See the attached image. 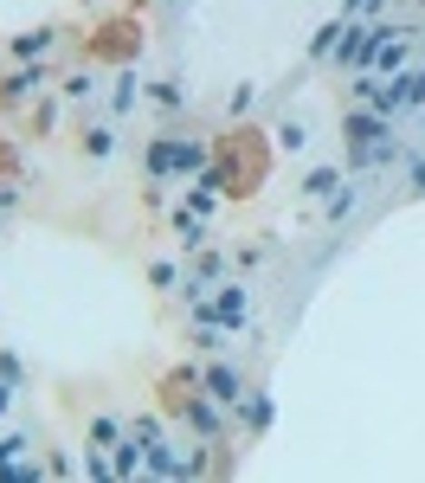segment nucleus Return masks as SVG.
Returning <instances> with one entry per match:
<instances>
[{"label": "nucleus", "mask_w": 425, "mask_h": 483, "mask_svg": "<svg viewBox=\"0 0 425 483\" xmlns=\"http://www.w3.org/2000/svg\"><path fill=\"white\" fill-rule=\"evenodd\" d=\"M45 45H52V33H33V39H20V58H39Z\"/></svg>", "instance_id": "423d86ee"}, {"label": "nucleus", "mask_w": 425, "mask_h": 483, "mask_svg": "<svg viewBox=\"0 0 425 483\" xmlns=\"http://www.w3.org/2000/svg\"><path fill=\"white\" fill-rule=\"evenodd\" d=\"M277 143H283V149H291V155H303V149H310V129H303V123H291V116H283V123H277Z\"/></svg>", "instance_id": "7ed1b4c3"}, {"label": "nucleus", "mask_w": 425, "mask_h": 483, "mask_svg": "<svg viewBox=\"0 0 425 483\" xmlns=\"http://www.w3.org/2000/svg\"><path fill=\"white\" fill-rule=\"evenodd\" d=\"M412 187H425V155H419V162H412Z\"/></svg>", "instance_id": "6e6552de"}, {"label": "nucleus", "mask_w": 425, "mask_h": 483, "mask_svg": "<svg viewBox=\"0 0 425 483\" xmlns=\"http://www.w3.org/2000/svg\"><path fill=\"white\" fill-rule=\"evenodd\" d=\"M206 387H212V399H239V393H245L232 368H206Z\"/></svg>", "instance_id": "f03ea898"}, {"label": "nucleus", "mask_w": 425, "mask_h": 483, "mask_svg": "<svg viewBox=\"0 0 425 483\" xmlns=\"http://www.w3.org/2000/svg\"><path fill=\"white\" fill-rule=\"evenodd\" d=\"M149 162H155V174H168V168H181V174H187V168H200V162H206V149H200V143H155V155H149Z\"/></svg>", "instance_id": "f257e3e1"}, {"label": "nucleus", "mask_w": 425, "mask_h": 483, "mask_svg": "<svg viewBox=\"0 0 425 483\" xmlns=\"http://www.w3.org/2000/svg\"><path fill=\"white\" fill-rule=\"evenodd\" d=\"M245 310H252V303H245V291H226V297H220V322H232V329H239V322H245Z\"/></svg>", "instance_id": "20e7f679"}, {"label": "nucleus", "mask_w": 425, "mask_h": 483, "mask_svg": "<svg viewBox=\"0 0 425 483\" xmlns=\"http://www.w3.org/2000/svg\"><path fill=\"white\" fill-rule=\"evenodd\" d=\"M7 406H14V387H7V380H0V412H7Z\"/></svg>", "instance_id": "1a4fd4ad"}, {"label": "nucleus", "mask_w": 425, "mask_h": 483, "mask_svg": "<svg viewBox=\"0 0 425 483\" xmlns=\"http://www.w3.org/2000/svg\"><path fill=\"white\" fill-rule=\"evenodd\" d=\"M91 439H97V451H104V445H116V419H97V426H91Z\"/></svg>", "instance_id": "0eeeda50"}, {"label": "nucleus", "mask_w": 425, "mask_h": 483, "mask_svg": "<svg viewBox=\"0 0 425 483\" xmlns=\"http://www.w3.org/2000/svg\"><path fill=\"white\" fill-rule=\"evenodd\" d=\"M245 419H252V426H264V419H271V399H258V393H252V399H245Z\"/></svg>", "instance_id": "39448f33"}]
</instances>
